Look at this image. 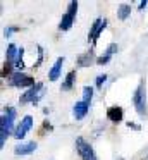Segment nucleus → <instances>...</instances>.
I'll return each instance as SVG.
<instances>
[{"label":"nucleus","instance_id":"6","mask_svg":"<svg viewBox=\"0 0 148 160\" xmlns=\"http://www.w3.org/2000/svg\"><path fill=\"white\" fill-rule=\"evenodd\" d=\"M76 150H78L81 160H98L96 158L95 150H93V146L89 145L83 136H78V138H76Z\"/></svg>","mask_w":148,"mask_h":160},{"label":"nucleus","instance_id":"18","mask_svg":"<svg viewBox=\"0 0 148 160\" xmlns=\"http://www.w3.org/2000/svg\"><path fill=\"white\" fill-rule=\"evenodd\" d=\"M23 57H24V48L21 47V48H19V53H17V59H16V62H14V67L17 69V72H23V69H24V60H23Z\"/></svg>","mask_w":148,"mask_h":160},{"label":"nucleus","instance_id":"2","mask_svg":"<svg viewBox=\"0 0 148 160\" xmlns=\"http://www.w3.org/2000/svg\"><path fill=\"white\" fill-rule=\"evenodd\" d=\"M133 105H134V110L138 112V115L145 117L146 115V88H145V81L141 79L140 84H138L136 91L133 95Z\"/></svg>","mask_w":148,"mask_h":160},{"label":"nucleus","instance_id":"11","mask_svg":"<svg viewBox=\"0 0 148 160\" xmlns=\"http://www.w3.org/2000/svg\"><path fill=\"white\" fill-rule=\"evenodd\" d=\"M107 117H109V121L112 122H120L124 117V110L122 107H119V105H112V107L107 108Z\"/></svg>","mask_w":148,"mask_h":160},{"label":"nucleus","instance_id":"16","mask_svg":"<svg viewBox=\"0 0 148 160\" xmlns=\"http://www.w3.org/2000/svg\"><path fill=\"white\" fill-rule=\"evenodd\" d=\"M17 53H19V48H17V45H14V43H10V45H7V52H5V62H10L14 64L17 59Z\"/></svg>","mask_w":148,"mask_h":160},{"label":"nucleus","instance_id":"5","mask_svg":"<svg viewBox=\"0 0 148 160\" xmlns=\"http://www.w3.org/2000/svg\"><path fill=\"white\" fill-rule=\"evenodd\" d=\"M9 86L10 88H28L29 90L31 86H34V78L29 76V74H24V72H14L12 76L9 78Z\"/></svg>","mask_w":148,"mask_h":160},{"label":"nucleus","instance_id":"17","mask_svg":"<svg viewBox=\"0 0 148 160\" xmlns=\"http://www.w3.org/2000/svg\"><path fill=\"white\" fill-rule=\"evenodd\" d=\"M129 16H131V5L129 4H120L119 9H117V18H119L120 21H126Z\"/></svg>","mask_w":148,"mask_h":160},{"label":"nucleus","instance_id":"21","mask_svg":"<svg viewBox=\"0 0 148 160\" xmlns=\"http://www.w3.org/2000/svg\"><path fill=\"white\" fill-rule=\"evenodd\" d=\"M107 81V74H100V76H96V79H95V84H96V88H102V84Z\"/></svg>","mask_w":148,"mask_h":160},{"label":"nucleus","instance_id":"26","mask_svg":"<svg viewBox=\"0 0 148 160\" xmlns=\"http://www.w3.org/2000/svg\"><path fill=\"white\" fill-rule=\"evenodd\" d=\"M146 158H148V155H146Z\"/></svg>","mask_w":148,"mask_h":160},{"label":"nucleus","instance_id":"22","mask_svg":"<svg viewBox=\"0 0 148 160\" xmlns=\"http://www.w3.org/2000/svg\"><path fill=\"white\" fill-rule=\"evenodd\" d=\"M16 31H19V28H17V26H9V28H5L3 29V36H10L12 35V33H16Z\"/></svg>","mask_w":148,"mask_h":160},{"label":"nucleus","instance_id":"7","mask_svg":"<svg viewBox=\"0 0 148 160\" xmlns=\"http://www.w3.org/2000/svg\"><path fill=\"white\" fill-rule=\"evenodd\" d=\"M107 28V19L105 18H96L93 21L91 28H89V33H88V42L91 43V47L96 45V40L100 38V35L103 33V29Z\"/></svg>","mask_w":148,"mask_h":160},{"label":"nucleus","instance_id":"13","mask_svg":"<svg viewBox=\"0 0 148 160\" xmlns=\"http://www.w3.org/2000/svg\"><path fill=\"white\" fill-rule=\"evenodd\" d=\"M115 52H117V45H115V43H110L109 48L105 50V53H103V55H100L98 59H96V64H98V66H105V64H109V60L112 59V55Z\"/></svg>","mask_w":148,"mask_h":160},{"label":"nucleus","instance_id":"3","mask_svg":"<svg viewBox=\"0 0 148 160\" xmlns=\"http://www.w3.org/2000/svg\"><path fill=\"white\" fill-rule=\"evenodd\" d=\"M76 14H78V2L72 0V2H69L67 11L62 14V19H60V22H59V29H60V31H67V29H71V26L74 24Z\"/></svg>","mask_w":148,"mask_h":160},{"label":"nucleus","instance_id":"24","mask_svg":"<svg viewBox=\"0 0 148 160\" xmlns=\"http://www.w3.org/2000/svg\"><path fill=\"white\" fill-rule=\"evenodd\" d=\"M127 128H133V129H136V131H140V129H141V126L140 124H134V122H127Z\"/></svg>","mask_w":148,"mask_h":160},{"label":"nucleus","instance_id":"4","mask_svg":"<svg viewBox=\"0 0 148 160\" xmlns=\"http://www.w3.org/2000/svg\"><path fill=\"white\" fill-rule=\"evenodd\" d=\"M43 84L41 83H36L34 86H31L29 90H26L23 95H21V98H19V103L21 105H26V103H33V105H36L38 102H40V98H41V95H43Z\"/></svg>","mask_w":148,"mask_h":160},{"label":"nucleus","instance_id":"19","mask_svg":"<svg viewBox=\"0 0 148 160\" xmlns=\"http://www.w3.org/2000/svg\"><path fill=\"white\" fill-rule=\"evenodd\" d=\"M91 98H93V88L91 86H84L83 88V102H86V103H91Z\"/></svg>","mask_w":148,"mask_h":160},{"label":"nucleus","instance_id":"23","mask_svg":"<svg viewBox=\"0 0 148 160\" xmlns=\"http://www.w3.org/2000/svg\"><path fill=\"white\" fill-rule=\"evenodd\" d=\"M36 50H38V60H36V64H34V67H38L41 62H43V48H41L40 45L36 47Z\"/></svg>","mask_w":148,"mask_h":160},{"label":"nucleus","instance_id":"15","mask_svg":"<svg viewBox=\"0 0 148 160\" xmlns=\"http://www.w3.org/2000/svg\"><path fill=\"white\" fill-rule=\"evenodd\" d=\"M74 83H76V71H69L67 72V76H65V79L62 81V91H69V90H72V86H74Z\"/></svg>","mask_w":148,"mask_h":160},{"label":"nucleus","instance_id":"14","mask_svg":"<svg viewBox=\"0 0 148 160\" xmlns=\"http://www.w3.org/2000/svg\"><path fill=\"white\" fill-rule=\"evenodd\" d=\"M64 57H59L57 60H55V64L52 66V69H50V72H48V79L50 81H57L59 79V76H60V72H62V64H64Z\"/></svg>","mask_w":148,"mask_h":160},{"label":"nucleus","instance_id":"1","mask_svg":"<svg viewBox=\"0 0 148 160\" xmlns=\"http://www.w3.org/2000/svg\"><path fill=\"white\" fill-rule=\"evenodd\" d=\"M16 115H17V112H16L14 107L7 105V107L3 108V115H2V119H0V148L5 146V141H7V138L10 136V132L14 134L12 129H16L14 128Z\"/></svg>","mask_w":148,"mask_h":160},{"label":"nucleus","instance_id":"9","mask_svg":"<svg viewBox=\"0 0 148 160\" xmlns=\"http://www.w3.org/2000/svg\"><path fill=\"white\" fill-rule=\"evenodd\" d=\"M93 62H96L95 52H93V47H91V48H88L84 53H81V55L78 57V60H76L78 67H88V66H91Z\"/></svg>","mask_w":148,"mask_h":160},{"label":"nucleus","instance_id":"12","mask_svg":"<svg viewBox=\"0 0 148 160\" xmlns=\"http://www.w3.org/2000/svg\"><path fill=\"white\" fill-rule=\"evenodd\" d=\"M88 110H89V103L79 100V102H76L74 108H72V114H74V117L78 119V121H81V119L84 117L86 114H88Z\"/></svg>","mask_w":148,"mask_h":160},{"label":"nucleus","instance_id":"25","mask_svg":"<svg viewBox=\"0 0 148 160\" xmlns=\"http://www.w3.org/2000/svg\"><path fill=\"white\" fill-rule=\"evenodd\" d=\"M146 5H148V2H146V0H141V2H140V5H138V9H140V11H143V9L146 7Z\"/></svg>","mask_w":148,"mask_h":160},{"label":"nucleus","instance_id":"8","mask_svg":"<svg viewBox=\"0 0 148 160\" xmlns=\"http://www.w3.org/2000/svg\"><path fill=\"white\" fill-rule=\"evenodd\" d=\"M29 129H33V117H31V115H26V117H23V121L16 126V129H14V138L24 139V136L29 132Z\"/></svg>","mask_w":148,"mask_h":160},{"label":"nucleus","instance_id":"10","mask_svg":"<svg viewBox=\"0 0 148 160\" xmlns=\"http://www.w3.org/2000/svg\"><path fill=\"white\" fill-rule=\"evenodd\" d=\"M36 143L34 141H28V143H19V145L14 148V153L19 157H26V155H31V153L36 150Z\"/></svg>","mask_w":148,"mask_h":160},{"label":"nucleus","instance_id":"20","mask_svg":"<svg viewBox=\"0 0 148 160\" xmlns=\"http://www.w3.org/2000/svg\"><path fill=\"white\" fill-rule=\"evenodd\" d=\"M47 131H48V132L52 131V124H50L48 121H43V124H41V131H40V136H43Z\"/></svg>","mask_w":148,"mask_h":160}]
</instances>
